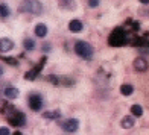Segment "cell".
Listing matches in <instances>:
<instances>
[{
	"label": "cell",
	"mask_w": 149,
	"mask_h": 135,
	"mask_svg": "<svg viewBox=\"0 0 149 135\" xmlns=\"http://www.w3.org/2000/svg\"><path fill=\"white\" fill-rule=\"evenodd\" d=\"M28 102H29V108L32 111H40L43 106V99L40 94H31V96L28 97Z\"/></svg>",
	"instance_id": "obj_5"
},
{
	"label": "cell",
	"mask_w": 149,
	"mask_h": 135,
	"mask_svg": "<svg viewBox=\"0 0 149 135\" xmlns=\"http://www.w3.org/2000/svg\"><path fill=\"white\" fill-rule=\"evenodd\" d=\"M3 59L6 61V62H9V64H15V62H17L15 59H11V58H6V56H3Z\"/></svg>",
	"instance_id": "obj_21"
},
{
	"label": "cell",
	"mask_w": 149,
	"mask_h": 135,
	"mask_svg": "<svg viewBox=\"0 0 149 135\" xmlns=\"http://www.w3.org/2000/svg\"><path fill=\"white\" fill-rule=\"evenodd\" d=\"M131 114L135 117H140L141 114H143V108H141L140 105H132L131 106Z\"/></svg>",
	"instance_id": "obj_14"
},
{
	"label": "cell",
	"mask_w": 149,
	"mask_h": 135,
	"mask_svg": "<svg viewBox=\"0 0 149 135\" xmlns=\"http://www.w3.org/2000/svg\"><path fill=\"white\" fill-rule=\"evenodd\" d=\"M24 49L26 50H33V49H35V41L31 39V38H26L24 39Z\"/></svg>",
	"instance_id": "obj_17"
},
{
	"label": "cell",
	"mask_w": 149,
	"mask_h": 135,
	"mask_svg": "<svg viewBox=\"0 0 149 135\" xmlns=\"http://www.w3.org/2000/svg\"><path fill=\"white\" fill-rule=\"evenodd\" d=\"M14 49V41L11 38H0V52L6 53Z\"/></svg>",
	"instance_id": "obj_7"
},
{
	"label": "cell",
	"mask_w": 149,
	"mask_h": 135,
	"mask_svg": "<svg viewBox=\"0 0 149 135\" xmlns=\"http://www.w3.org/2000/svg\"><path fill=\"white\" fill-rule=\"evenodd\" d=\"M78 127H79V121L76 118H69L63 123V129L67 132H76Z\"/></svg>",
	"instance_id": "obj_6"
},
{
	"label": "cell",
	"mask_w": 149,
	"mask_h": 135,
	"mask_svg": "<svg viewBox=\"0 0 149 135\" xmlns=\"http://www.w3.org/2000/svg\"><path fill=\"white\" fill-rule=\"evenodd\" d=\"M74 52L84 59H91L93 58V47L87 41H78L74 44Z\"/></svg>",
	"instance_id": "obj_1"
},
{
	"label": "cell",
	"mask_w": 149,
	"mask_h": 135,
	"mask_svg": "<svg viewBox=\"0 0 149 135\" xmlns=\"http://www.w3.org/2000/svg\"><path fill=\"white\" fill-rule=\"evenodd\" d=\"M139 2H140V3H143V5H148V3H149V0H139Z\"/></svg>",
	"instance_id": "obj_22"
},
{
	"label": "cell",
	"mask_w": 149,
	"mask_h": 135,
	"mask_svg": "<svg viewBox=\"0 0 149 135\" xmlns=\"http://www.w3.org/2000/svg\"><path fill=\"white\" fill-rule=\"evenodd\" d=\"M22 11L23 12H31V14H41L43 5L40 3L38 0H23Z\"/></svg>",
	"instance_id": "obj_3"
},
{
	"label": "cell",
	"mask_w": 149,
	"mask_h": 135,
	"mask_svg": "<svg viewBox=\"0 0 149 135\" xmlns=\"http://www.w3.org/2000/svg\"><path fill=\"white\" fill-rule=\"evenodd\" d=\"M2 75H3V69L0 67V76H2Z\"/></svg>",
	"instance_id": "obj_24"
},
{
	"label": "cell",
	"mask_w": 149,
	"mask_h": 135,
	"mask_svg": "<svg viewBox=\"0 0 149 135\" xmlns=\"http://www.w3.org/2000/svg\"><path fill=\"white\" fill-rule=\"evenodd\" d=\"M120 93L123 94V96H131V94L134 93V87L130 85V84H123L120 87Z\"/></svg>",
	"instance_id": "obj_13"
},
{
	"label": "cell",
	"mask_w": 149,
	"mask_h": 135,
	"mask_svg": "<svg viewBox=\"0 0 149 135\" xmlns=\"http://www.w3.org/2000/svg\"><path fill=\"white\" fill-rule=\"evenodd\" d=\"M43 62H44V61H43ZM43 62H41V64H43ZM41 64H40L38 67H35V69H33L32 71L26 73V75H24V78H26V79H35V76L38 75V71H40V67H41Z\"/></svg>",
	"instance_id": "obj_15"
},
{
	"label": "cell",
	"mask_w": 149,
	"mask_h": 135,
	"mask_svg": "<svg viewBox=\"0 0 149 135\" xmlns=\"http://www.w3.org/2000/svg\"><path fill=\"white\" fill-rule=\"evenodd\" d=\"M5 97L6 99H11V100H14V99H17L18 97V94H20V91L17 90V88H14V87H8V88L5 90Z\"/></svg>",
	"instance_id": "obj_10"
},
{
	"label": "cell",
	"mask_w": 149,
	"mask_h": 135,
	"mask_svg": "<svg viewBox=\"0 0 149 135\" xmlns=\"http://www.w3.org/2000/svg\"><path fill=\"white\" fill-rule=\"evenodd\" d=\"M12 135H22V132H18V131H17V132H14Z\"/></svg>",
	"instance_id": "obj_23"
},
{
	"label": "cell",
	"mask_w": 149,
	"mask_h": 135,
	"mask_svg": "<svg viewBox=\"0 0 149 135\" xmlns=\"http://www.w3.org/2000/svg\"><path fill=\"white\" fill-rule=\"evenodd\" d=\"M126 43V37H125V32L122 29H116L111 37H110V44L111 46H123Z\"/></svg>",
	"instance_id": "obj_4"
},
{
	"label": "cell",
	"mask_w": 149,
	"mask_h": 135,
	"mask_svg": "<svg viewBox=\"0 0 149 135\" xmlns=\"http://www.w3.org/2000/svg\"><path fill=\"white\" fill-rule=\"evenodd\" d=\"M35 35L40 37V38H44L47 35V26L44 23H38L35 26Z\"/></svg>",
	"instance_id": "obj_11"
},
{
	"label": "cell",
	"mask_w": 149,
	"mask_h": 135,
	"mask_svg": "<svg viewBox=\"0 0 149 135\" xmlns=\"http://www.w3.org/2000/svg\"><path fill=\"white\" fill-rule=\"evenodd\" d=\"M82 21L81 20H78V18H74V20H72V21L69 23V30L70 32H81L82 30Z\"/></svg>",
	"instance_id": "obj_9"
},
{
	"label": "cell",
	"mask_w": 149,
	"mask_h": 135,
	"mask_svg": "<svg viewBox=\"0 0 149 135\" xmlns=\"http://www.w3.org/2000/svg\"><path fill=\"white\" fill-rule=\"evenodd\" d=\"M6 117H8V121H9V123H11L12 126H15V127H22V126L26 123L24 114H23V112H20V111H15V109L8 111Z\"/></svg>",
	"instance_id": "obj_2"
},
{
	"label": "cell",
	"mask_w": 149,
	"mask_h": 135,
	"mask_svg": "<svg viewBox=\"0 0 149 135\" xmlns=\"http://www.w3.org/2000/svg\"><path fill=\"white\" fill-rule=\"evenodd\" d=\"M120 125H122L123 129H131V127L135 125V120H134V117H123V120L120 121Z\"/></svg>",
	"instance_id": "obj_12"
},
{
	"label": "cell",
	"mask_w": 149,
	"mask_h": 135,
	"mask_svg": "<svg viewBox=\"0 0 149 135\" xmlns=\"http://www.w3.org/2000/svg\"><path fill=\"white\" fill-rule=\"evenodd\" d=\"M9 14H11V11H9V8H8V5H0V17H3V18H6V17H9Z\"/></svg>",
	"instance_id": "obj_16"
},
{
	"label": "cell",
	"mask_w": 149,
	"mask_h": 135,
	"mask_svg": "<svg viewBox=\"0 0 149 135\" xmlns=\"http://www.w3.org/2000/svg\"><path fill=\"white\" fill-rule=\"evenodd\" d=\"M88 6L90 8H96V6H99V0H88Z\"/></svg>",
	"instance_id": "obj_20"
},
{
	"label": "cell",
	"mask_w": 149,
	"mask_h": 135,
	"mask_svg": "<svg viewBox=\"0 0 149 135\" xmlns=\"http://www.w3.org/2000/svg\"><path fill=\"white\" fill-rule=\"evenodd\" d=\"M134 69L137 71H146L149 69V64L145 58H137L134 61Z\"/></svg>",
	"instance_id": "obj_8"
},
{
	"label": "cell",
	"mask_w": 149,
	"mask_h": 135,
	"mask_svg": "<svg viewBox=\"0 0 149 135\" xmlns=\"http://www.w3.org/2000/svg\"><path fill=\"white\" fill-rule=\"evenodd\" d=\"M43 116L46 117V118H58L59 116H61V114H59V111H47V112H44L43 114Z\"/></svg>",
	"instance_id": "obj_18"
},
{
	"label": "cell",
	"mask_w": 149,
	"mask_h": 135,
	"mask_svg": "<svg viewBox=\"0 0 149 135\" xmlns=\"http://www.w3.org/2000/svg\"><path fill=\"white\" fill-rule=\"evenodd\" d=\"M0 135H11V132H9V129L6 126H2L0 127Z\"/></svg>",
	"instance_id": "obj_19"
}]
</instances>
